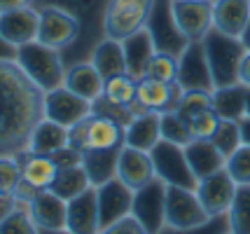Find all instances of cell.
Instances as JSON below:
<instances>
[{"instance_id": "6da1fadb", "label": "cell", "mask_w": 250, "mask_h": 234, "mask_svg": "<svg viewBox=\"0 0 250 234\" xmlns=\"http://www.w3.org/2000/svg\"><path fill=\"white\" fill-rule=\"evenodd\" d=\"M44 120V91L17 61H0V157L28 152L33 129Z\"/></svg>"}, {"instance_id": "7a4b0ae2", "label": "cell", "mask_w": 250, "mask_h": 234, "mask_svg": "<svg viewBox=\"0 0 250 234\" xmlns=\"http://www.w3.org/2000/svg\"><path fill=\"white\" fill-rule=\"evenodd\" d=\"M108 2L110 0H33L31 7H35L38 12L44 7H59V10L73 14L80 23V38L75 40V45L61 52L65 68L75 66L80 61H89L91 52L105 38L103 21H105Z\"/></svg>"}, {"instance_id": "3957f363", "label": "cell", "mask_w": 250, "mask_h": 234, "mask_svg": "<svg viewBox=\"0 0 250 234\" xmlns=\"http://www.w3.org/2000/svg\"><path fill=\"white\" fill-rule=\"evenodd\" d=\"M17 64L21 66V70L28 78L47 94L52 89L63 87L65 82V64L63 56L59 49L42 45L38 40H33L28 45L19 47V54H17Z\"/></svg>"}, {"instance_id": "277c9868", "label": "cell", "mask_w": 250, "mask_h": 234, "mask_svg": "<svg viewBox=\"0 0 250 234\" xmlns=\"http://www.w3.org/2000/svg\"><path fill=\"white\" fill-rule=\"evenodd\" d=\"M201 43H204V49H206V59L208 66H210V73H213L215 89L236 85L241 61L248 52L241 43V38H231V35L220 33L218 28H213Z\"/></svg>"}, {"instance_id": "5b68a950", "label": "cell", "mask_w": 250, "mask_h": 234, "mask_svg": "<svg viewBox=\"0 0 250 234\" xmlns=\"http://www.w3.org/2000/svg\"><path fill=\"white\" fill-rule=\"evenodd\" d=\"M70 145L82 150H108L124 145V127L105 115L91 112L87 120L70 127Z\"/></svg>"}, {"instance_id": "8992f818", "label": "cell", "mask_w": 250, "mask_h": 234, "mask_svg": "<svg viewBox=\"0 0 250 234\" xmlns=\"http://www.w3.org/2000/svg\"><path fill=\"white\" fill-rule=\"evenodd\" d=\"M145 28H147V33L152 35L157 52L180 56L185 52V47L189 45V40L180 31V26H178L173 17V0H154Z\"/></svg>"}, {"instance_id": "52a82bcc", "label": "cell", "mask_w": 250, "mask_h": 234, "mask_svg": "<svg viewBox=\"0 0 250 234\" xmlns=\"http://www.w3.org/2000/svg\"><path fill=\"white\" fill-rule=\"evenodd\" d=\"M152 5L154 0H110L105 10V21H103L105 38L122 43L124 38L145 28Z\"/></svg>"}, {"instance_id": "ba28073f", "label": "cell", "mask_w": 250, "mask_h": 234, "mask_svg": "<svg viewBox=\"0 0 250 234\" xmlns=\"http://www.w3.org/2000/svg\"><path fill=\"white\" fill-rule=\"evenodd\" d=\"M154 164V173L157 178H162L166 185H175V188H187V190H196L199 180L192 173V169L187 164L185 157V148L183 145H175L171 141H159L150 150Z\"/></svg>"}, {"instance_id": "9c48e42d", "label": "cell", "mask_w": 250, "mask_h": 234, "mask_svg": "<svg viewBox=\"0 0 250 234\" xmlns=\"http://www.w3.org/2000/svg\"><path fill=\"white\" fill-rule=\"evenodd\" d=\"M166 190L162 178H152L147 185L133 192L131 215L145 227L147 234H159L166 227Z\"/></svg>"}, {"instance_id": "30bf717a", "label": "cell", "mask_w": 250, "mask_h": 234, "mask_svg": "<svg viewBox=\"0 0 250 234\" xmlns=\"http://www.w3.org/2000/svg\"><path fill=\"white\" fill-rule=\"evenodd\" d=\"M208 220L210 218L196 197V190L168 185V190H166V225L168 227L194 230V227L206 225Z\"/></svg>"}, {"instance_id": "8fae6325", "label": "cell", "mask_w": 250, "mask_h": 234, "mask_svg": "<svg viewBox=\"0 0 250 234\" xmlns=\"http://www.w3.org/2000/svg\"><path fill=\"white\" fill-rule=\"evenodd\" d=\"M183 91H215L204 43H189L178 56V80Z\"/></svg>"}, {"instance_id": "7c38bea8", "label": "cell", "mask_w": 250, "mask_h": 234, "mask_svg": "<svg viewBox=\"0 0 250 234\" xmlns=\"http://www.w3.org/2000/svg\"><path fill=\"white\" fill-rule=\"evenodd\" d=\"M80 38V23L73 14L59 10V7H44L40 10V26H38V43L63 52L75 45Z\"/></svg>"}, {"instance_id": "4fadbf2b", "label": "cell", "mask_w": 250, "mask_h": 234, "mask_svg": "<svg viewBox=\"0 0 250 234\" xmlns=\"http://www.w3.org/2000/svg\"><path fill=\"white\" fill-rule=\"evenodd\" d=\"M91 112H94L91 103L82 96H77L75 91H70L65 85L44 94V117L52 122L63 124L68 129L80 124L82 120H87Z\"/></svg>"}, {"instance_id": "5bb4252c", "label": "cell", "mask_w": 250, "mask_h": 234, "mask_svg": "<svg viewBox=\"0 0 250 234\" xmlns=\"http://www.w3.org/2000/svg\"><path fill=\"white\" fill-rule=\"evenodd\" d=\"M173 17L189 43H201L213 31V0H173Z\"/></svg>"}, {"instance_id": "9a60e30c", "label": "cell", "mask_w": 250, "mask_h": 234, "mask_svg": "<svg viewBox=\"0 0 250 234\" xmlns=\"http://www.w3.org/2000/svg\"><path fill=\"white\" fill-rule=\"evenodd\" d=\"M236 188H239V185H236L234 178L227 173V169H222L218 173L199 180L196 197L201 201L204 211L208 213V218L227 215L229 206H231V201H234V194H236Z\"/></svg>"}, {"instance_id": "2e32d148", "label": "cell", "mask_w": 250, "mask_h": 234, "mask_svg": "<svg viewBox=\"0 0 250 234\" xmlns=\"http://www.w3.org/2000/svg\"><path fill=\"white\" fill-rule=\"evenodd\" d=\"M98 194V218H101V230L110 227L117 220L131 215V204H133V190L124 185L120 178H112L96 188Z\"/></svg>"}, {"instance_id": "e0dca14e", "label": "cell", "mask_w": 250, "mask_h": 234, "mask_svg": "<svg viewBox=\"0 0 250 234\" xmlns=\"http://www.w3.org/2000/svg\"><path fill=\"white\" fill-rule=\"evenodd\" d=\"M65 230L73 234H98L101 218H98V194L91 185L80 197L68 201L65 211Z\"/></svg>"}, {"instance_id": "ac0fdd59", "label": "cell", "mask_w": 250, "mask_h": 234, "mask_svg": "<svg viewBox=\"0 0 250 234\" xmlns=\"http://www.w3.org/2000/svg\"><path fill=\"white\" fill-rule=\"evenodd\" d=\"M117 178L124 185H129L133 192L141 190L143 185H147L152 178H157L150 152H143L131 145H122L120 162H117Z\"/></svg>"}, {"instance_id": "d6986e66", "label": "cell", "mask_w": 250, "mask_h": 234, "mask_svg": "<svg viewBox=\"0 0 250 234\" xmlns=\"http://www.w3.org/2000/svg\"><path fill=\"white\" fill-rule=\"evenodd\" d=\"M38 26H40V12L31 5L0 14V35L7 38L14 47L38 40Z\"/></svg>"}, {"instance_id": "ffe728a7", "label": "cell", "mask_w": 250, "mask_h": 234, "mask_svg": "<svg viewBox=\"0 0 250 234\" xmlns=\"http://www.w3.org/2000/svg\"><path fill=\"white\" fill-rule=\"evenodd\" d=\"M183 87L178 82H159V80L145 78L138 82V103L145 106V110L152 112H171L178 110L180 99H183Z\"/></svg>"}, {"instance_id": "44dd1931", "label": "cell", "mask_w": 250, "mask_h": 234, "mask_svg": "<svg viewBox=\"0 0 250 234\" xmlns=\"http://www.w3.org/2000/svg\"><path fill=\"white\" fill-rule=\"evenodd\" d=\"M122 49H124V61H126V75L133 78L136 82L147 78V68L152 56L157 54L152 43V35L147 33V28H141L133 35L122 40Z\"/></svg>"}, {"instance_id": "7402d4cb", "label": "cell", "mask_w": 250, "mask_h": 234, "mask_svg": "<svg viewBox=\"0 0 250 234\" xmlns=\"http://www.w3.org/2000/svg\"><path fill=\"white\" fill-rule=\"evenodd\" d=\"M33 223L38 230H65V211L68 201L56 197L52 190H40L31 201H28Z\"/></svg>"}, {"instance_id": "603a6c76", "label": "cell", "mask_w": 250, "mask_h": 234, "mask_svg": "<svg viewBox=\"0 0 250 234\" xmlns=\"http://www.w3.org/2000/svg\"><path fill=\"white\" fill-rule=\"evenodd\" d=\"M250 23V0H213V28L241 38Z\"/></svg>"}, {"instance_id": "cb8c5ba5", "label": "cell", "mask_w": 250, "mask_h": 234, "mask_svg": "<svg viewBox=\"0 0 250 234\" xmlns=\"http://www.w3.org/2000/svg\"><path fill=\"white\" fill-rule=\"evenodd\" d=\"M65 87L70 91H75L77 96L87 99L89 103H94L96 99L103 96L105 89V80L98 73L91 61H80L75 66L65 68Z\"/></svg>"}, {"instance_id": "d4e9b609", "label": "cell", "mask_w": 250, "mask_h": 234, "mask_svg": "<svg viewBox=\"0 0 250 234\" xmlns=\"http://www.w3.org/2000/svg\"><path fill=\"white\" fill-rule=\"evenodd\" d=\"M185 157L196 180H204L208 176L222 171L225 162H227L213 141H199V138H194L189 145H185Z\"/></svg>"}, {"instance_id": "484cf974", "label": "cell", "mask_w": 250, "mask_h": 234, "mask_svg": "<svg viewBox=\"0 0 250 234\" xmlns=\"http://www.w3.org/2000/svg\"><path fill=\"white\" fill-rule=\"evenodd\" d=\"M159 141H162L159 112H141L124 127V145L138 148L143 152H150Z\"/></svg>"}, {"instance_id": "4316f807", "label": "cell", "mask_w": 250, "mask_h": 234, "mask_svg": "<svg viewBox=\"0 0 250 234\" xmlns=\"http://www.w3.org/2000/svg\"><path fill=\"white\" fill-rule=\"evenodd\" d=\"M68 145H70V129L44 117L42 122L33 129L28 152H33V155H54Z\"/></svg>"}, {"instance_id": "83f0119b", "label": "cell", "mask_w": 250, "mask_h": 234, "mask_svg": "<svg viewBox=\"0 0 250 234\" xmlns=\"http://www.w3.org/2000/svg\"><path fill=\"white\" fill-rule=\"evenodd\" d=\"M122 148H108V150H82V167L87 171L89 183L94 188H101L103 183L117 178V162H120Z\"/></svg>"}, {"instance_id": "f1b7e54d", "label": "cell", "mask_w": 250, "mask_h": 234, "mask_svg": "<svg viewBox=\"0 0 250 234\" xmlns=\"http://www.w3.org/2000/svg\"><path fill=\"white\" fill-rule=\"evenodd\" d=\"M21 162V176L23 183L31 185L33 190H49L54 183L56 173H59V164L49 155H33V152H23L17 157Z\"/></svg>"}, {"instance_id": "f546056e", "label": "cell", "mask_w": 250, "mask_h": 234, "mask_svg": "<svg viewBox=\"0 0 250 234\" xmlns=\"http://www.w3.org/2000/svg\"><path fill=\"white\" fill-rule=\"evenodd\" d=\"M246 101H248V87H243L241 82L218 87L213 91V110L218 112L220 120L241 122L246 117Z\"/></svg>"}, {"instance_id": "4dcf8cb0", "label": "cell", "mask_w": 250, "mask_h": 234, "mask_svg": "<svg viewBox=\"0 0 250 234\" xmlns=\"http://www.w3.org/2000/svg\"><path fill=\"white\" fill-rule=\"evenodd\" d=\"M94 68L103 75V80L117 78L126 73V61H124V49H122L120 40H112V38H103L96 45V49L91 52L89 59Z\"/></svg>"}, {"instance_id": "1f68e13d", "label": "cell", "mask_w": 250, "mask_h": 234, "mask_svg": "<svg viewBox=\"0 0 250 234\" xmlns=\"http://www.w3.org/2000/svg\"><path fill=\"white\" fill-rule=\"evenodd\" d=\"M89 188H91V183H89V176H87V171H84L82 164L59 169L54 183L49 185V190L54 192L56 197H61L63 201L75 199V197H80V194Z\"/></svg>"}, {"instance_id": "d6a6232c", "label": "cell", "mask_w": 250, "mask_h": 234, "mask_svg": "<svg viewBox=\"0 0 250 234\" xmlns=\"http://www.w3.org/2000/svg\"><path fill=\"white\" fill-rule=\"evenodd\" d=\"M229 232L250 234V185H239L227 213Z\"/></svg>"}, {"instance_id": "836d02e7", "label": "cell", "mask_w": 250, "mask_h": 234, "mask_svg": "<svg viewBox=\"0 0 250 234\" xmlns=\"http://www.w3.org/2000/svg\"><path fill=\"white\" fill-rule=\"evenodd\" d=\"M103 96L115 103V106H126L131 108L136 101H138V82L133 78H129L126 73L124 75H117V78L105 80V89H103Z\"/></svg>"}, {"instance_id": "e575fe53", "label": "cell", "mask_w": 250, "mask_h": 234, "mask_svg": "<svg viewBox=\"0 0 250 234\" xmlns=\"http://www.w3.org/2000/svg\"><path fill=\"white\" fill-rule=\"evenodd\" d=\"M159 127H162V138L164 141H171V143L183 145V148L194 141L192 129H189V122H185L175 110L162 112V115H159Z\"/></svg>"}, {"instance_id": "d590c367", "label": "cell", "mask_w": 250, "mask_h": 234, "mask_svg": "<svg viewBox=\"0 0 250 234\" xmlns=\"http://www.w3.org/2000/svg\"><path fill=\"white\" fill-rule=\"evenodd\" d=\"M206 110H213V91H185L175 112L185 122H192L194 117H199Z\"/></svg>"}, {"instance_id": "8d00e7d4", "label": "cell", "mask_w": 250, "mask_h": 234, "mask_svg": "<svg viewBox=\"0 0 250 234\" xmlns=\"http://www.w3.org/2000/svg\"><path fill=\"white\" fill-rule=\"evenodd\" d=\"M0 234H40L38 225L33 223L26 201H19V206L0 223Z\"/></svg>"}, {"instance_id": "74e56055", "label": "cell", "mask_w": 250, "mask_h": 234, "mask_svg": "<svg viewBox=\"0 0 250 234\" xmlns=\"http://www.w3.org/2000/svg\"><path fill=\"white\" fill-rule=\"evenodd\" d=\"M213 143H215V148H218L220 152L225 155V159H227L234 150H239L241 145V127L239 122H231V120H222L218 127V131H215V136L210 138Z\"/></svg>"}, {"instance_id": "f35d334b", "label": "cell", "mask_w": 250, "mask_h": 234, "mask_svg": "<svg viewBox=\"0 0 250 234\" xmlns=\"http://www.w3.org/2000/svg\"><path fill=\"white\" fill-rule=\"evenodd\" d=\"M225 169L236 185H250V145H241L239 150H234L227 157Z\"/></svg>"}, {"instance_id": "ab89813d", "label": "cell", "mask_w": 250, "mask_h": 234, "mask_svg": "<svg viewBox=\"0 0 250 234\" xmlns=\"http://www.w3.org/2000/svg\"><path fill=\"white\" fill-rule=\"evenodd\" d=\"M147 78L159 80V82H175L178 80V56L164 54V52H157L150 61V68H147Z\"/></svg>"}, {"instance_id": "60d3db41", "label": "cell", "mask_w": 250, "mask_h": 234, "mask_svg": "<svg viewBox=\"0 0 250 234\" xmlns=\"http://www.w3.org/2000/svg\"><path fill=\"white\" fill-rule=\"evenodd\" d=\"M220 122H222V120L218 117V112L206 110L189 122V129H192V136H194V138H199V141H210V138L215 136V131H218Z\"/></svg>"}, {"instance_id": "b9f144b4", "label": "cell", "mask_w": 250, "mask_h": 234, "mask_svg": "<svg viewBox=\"0 0 250 234\" xmlns=\"http://www.w3.org/2000/svg\"><path fill=\"white\" fill-rule=\"evenodd\" d=\"M21 178V162L17 157H0V188L5 192H14Z\"/></svg>"}, {"instance_id": "7bdbcfd3", "label": "cell", "mask_w": 250, "mask_h": 234, "mask_svg": "<svg viewBox=\"0 0 250 234\" xmlns=\"http://www.w3.org/2000/svg\"><path fill=\"white\" fill-rule=\"evenodd\" d=\"M229 232V220L227 215H220V218H210L206 225L194 227V230H175V227H164L159 234H227Z\"/></svg>"}, {"instance_id": "ee69618b", "label": "cell", "mask_w": 250, "mask_h": 234, "mask_svg": "<svg viewBox=\"0 0 250 234\" xmlns=\"http://www.w3.org/2000/svg\"><path fill=\"white\" fill-rule=\"evenodd\" d=\"M98 234H147L145 232V227H143L133 215H126V218H122L117 220L115 225H110V227H103Z\"/></svg>"}, {"instance_id": "f6af8a7d", "label": "cell", "mask_w": 250, "mask_h": 234, "mask_svg": "<svg viewBox=\"0 0 250 234\" xmlns=\"http://www.w3.org/2000/svg\"><path fill=\"white\" fill-rule=\"evenodd\" d=\"M49 157L59 164V169L82 164V152H80L77 148H73V145H68V148H63V150H59V152H54V155H49Z\"/></svg>"}, {"instance_id": "bcb514c9", "label": "cell", "mask_w": 250, "mask_h": 234, "mask_svg": "<svg viewBox=\"0 0 250 234\" xmlns=\"http://www.w3.org/2000/svg\"><path fill=\"white\" fill-rule=\"evenodd\" d=\"M17 206H19V199H17L12 192H5V194L0 197V223H2V220H5V218H7Z\"/></svg>"}, {"instance_id": "7dc6e473", "label": "cell", "mask_w": 250, "mask_h": 234, "mask_svg": "<svg viewBox=\"0 0 250 234\" xmlns=\"http://www.w3.org/2000/svg\"><path fill=\"white\" fill-rule=\"evenodd\" d=\"M17 54H19V47H14L7 38L0 35V61H17Z\"/></svg>"}, {"instance_id": "c3c4849f", "label": "cell", "mask_w": 250, "mask_h": 234, "mask_svg": "<svg viewBox=\"0 0 250 234\" xmlns=\"http://www.w3.org/2000/svg\"><path fill=\"white\" fill-rule=\"evenodd\" d=\"M239 82L243 85V87H248V89H250V49L246 52L243 61H241V68H239Z\"/></svg>"}, {"instance_id": "681fc988", "label": "cell", "mask_w": 250, "mask_h": 234, "mask_svg": "<svg viewBox=\"0 0 250 234\" xmlns=\"http://www.w3.org/2000/svg\"><path fill=\"white\" fill-rule=\"evenodd\" d=\"M33 5V0H0V14L10 10H19V7H28Z\"/></svg>"}, {"instance_id": "f907efd6", "label": "cell", "mask_w": 250, "mask_h": 234, "mask_svg": "<svg viewBox=\"0 0 250 234\" xmlns=\"http://www.w3.org/2000/svg\"><path fill=\"white\" fill-rule=\"evenodd\" d=\"M239 127H241V143L250 145V117H243L239 122Z\"/></svg>"}, {"instance_id": "816d5d0a", "label": "cell", "mask_w": 250, "mask_h": 234, "mask_svg": "<svg viewBox=\"0 0 250 234\" xmlns=\"http://www.w3.org/2000/svg\"><path fill=\"white\" fill-rule=\"evenodd\" d=\"M241 43H243L246 49H250V23H248V28L243 31V35H241Z\"/></svg>"}, {"instance_id": "f5cc1de1", "label": "cell", "mask_w": 250, "mask_h": 234, "mask_svg": "<svg viewBox=\"0 0 250 234\" xmlns=\"http://www.w3.org/2000/svg\"><path fill=\"white\" fill-rule=\"evenodd\" d=\"M40 234H73L68 230H40Z\"/></svg>"}, {"instance_id": "db71d44e", "label": "cell", "mask_w": 250, "mask_h": 234, "mask_svg": "<svg viewBox=\"0 0 250 234\" xmlns=\"http://www.w3.org/2000/svg\"><path fill=\"white\" fill-rule=\"evenodd\" d=\"M246 117H250V89H248V101H246Z\"/></svg>"}, {"instance_id": "11a10c76", "label": "cell", "mask_w": 250, "mask_h": 234, "mask_svg": "<svg viewBox=\"0 0 250 234\" xmlns=\"http://www.w3.org/2000/svg\"><path fill=\"white\" fill-rule=\"evenodd\" d=\"M2 194H5V190H2V188H0V197H2Z\"/></svg>"}, {"instance_id": "9f6ffc18", "label": "cell", "mask_w": 250, "mask_h": 234, "mask_svg": "<svg viewBox=\"0 0 250 234\" xmlns=\"http://www.w3.org/2000/svg\"><path fill=\"white\" fill-rule=\"evenodd\" d=\"M227 234H231V232H227Z\"/></svg>"}]
</instances>
